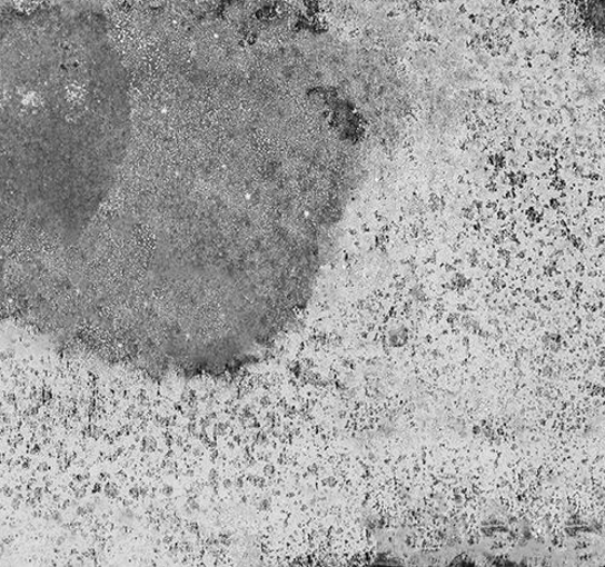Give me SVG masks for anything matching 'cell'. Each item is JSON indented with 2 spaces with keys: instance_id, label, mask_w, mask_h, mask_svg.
I'll return each instance as SVG.
<instances>
[{
  "instance_id": "obj_1",
  "label": "cell",
  "mask_w": 605,
  "mask_h": 567,
  "mask_svg": "<svg viewBox=\"0 0 605 567\" xmlns=\"http://www.w3.org/2000/svg\"><path fill=\"white\" fill-rule=\"evenodd\" d=\"M586 12L594 17L591 21L605 23V0H586Z\"/></svg>"
}]
</instances>
